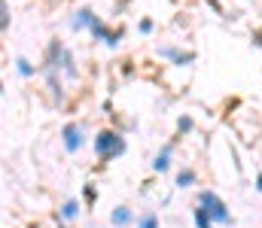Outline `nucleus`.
<instances>
[{"mask_svg": "<svg viewBox=\"0 0 262 228\" xmlns=\"http://www.w3.org/2000/svg\"><path fill=\"white\" fill-rule=\"evenodd\" d=\"M85 128L79 125V122H70V125H64V131H61V140H64V149L67 152H79L82 149V143H85Z\"/></svg>", "mask_w": 262, "mask_h": 228, "instance_id": "3", "label": "nucleus"}, {"mask_svg": "<svg viewBox=\"0 0 262 228\" xmlns=\"http://www.w3.org/2000/svg\"><path fill=\"white\" fill-rule=\"evenodd\" d=\"M198 204H201V207L213 216V222H223V225H229V222H232V216H229L226 204H223L213 192H201V195H198Z\"/></svg>", "mask_w": 262, "mask_h": 228, "instance_id": "2", "label": "nucleus"}, {"mask_svg": "<svg viewBox=\"0 0 262 228\" xmlns=\"http://www.w3.org/2000/svg\"><path fill=\"white\" fill-rule=\"evenodd\" d=\"M159 58H168V61L174 64V61L180 58V49H177V46H159Z\"/></svg>", "mask_w": 262, "mask_h": 228, "instance_id": "10", "label": "nucleus"}, {"mask_svg": "<svg viewBox=\"0 0 262 228\" xmlns=\"http://www.w3.org/2000/svg\"><path fill=\"white\" fill-rule=\"evenodd\" d=\"M131 222V210L128 207H116V210H113V225H128Z\"/></svg>", "mask_w": 262, "mask_h": 228, "instance_id": "7", "label": "nucleus"}, {"mask_svg": "<svg viewBox=\"0 0 262 228\" xmlns=\"http://www.w3.org/2000/svg\"><path fill=\"white\" fill-rule=\"evenodd\" d=\"M119 37H122V31H107V37H104L101 43H104L107 49H116V46H119Z\"/></svg>", "mask_w": 262, "mask_h": 228, "instance_id": "11", "label": "nucleus"}, {"mask_svg": "<svg viewBox=\"0 0 262 228\" xmlns=\"http://www.w3.org/2000/svg\"><path fill=\"white\" fill-rule=\"evenodd\" d=\"M168 164H171V146H165V149H162L159 155H156V161H152V167H156V170L162 173V170H168Z\"/></svg>", "mask_w": 262, "mask_h": 228, "instance_id": "6", "label": "nucleus"}, {"mask_svg": "<svg viewBox=\"0 0 262 228\" xmlns=\"http://www.w3.org/2000/svg\"><path fill=\"white\" fill-rule=\"evenodd\" d=\"M210 222H213V216H210V213H207V210L198 204V210H195V225H198V228H210Z\"/></svg>", "mask_w": 262, "mask_h": 228, "instance_id": "9", "label": "nucleus"}, {"mask_svg": "<svg viewBox=\"0 0 262 228\" xmlns=\"http://www.w3.org/2000/svg\"><path fill=\"white\" fill-rule=\"evenodd\" d=\"M256 189H259V192H262V173H259V176H256Z\"/></svg>", "mask_w": 262, "mask_h": 228, "instance_id": "17", "label": "nucleus"}, {"mask_svg": "<svg viewBox=\"0 0 262 228\" xmlns=\"http://www.w3.org/2000/svg\"><path fill=\"white\" fill-rule=\"evenodd\" d=\"M15 70L18 76H25V79H31V76H37V67L28 61V58H15Z\"/></svg>", "mask_w": 262, "mask_h": 228, "instance_id": "5", "label": "nucleus"}, {"mask_svg": "<svg viewBox=\"0 0 262 228\" xmlns=\"http://www.w3.org/2000/svg\"><path fill=\"white\" fill-rule=\"evenodd\" d=\"M177 128H180L183 134H186V131H192V119H189V116H183V119L177 122Z\"/></svg>", "mask_w": 262, "mask_h": 228, "instance_id": "16", "label": "nucleus"}, {"mask_svg": "<svg viewBox=\"0 0 262 228\" xmlns=\"http://www.w3.org/2000/svg\"><path fill=\"white\" fill-rule=\"evenodd\" d=\"M98 21H101V18H98L89 6H79V9L70 15V31H92Z\"/></svg>", "mask_w": 262, "mask_h": 228, "instance_id": "4", "label": "nucleus"}, {"mask_svg": "<svg viewBox=\"0 0 262 228\" xmlns=\"http://www.w3.org/2000/svg\"><path fill=\"white\" fill-rule=\"evenodd\" d=\"M9 24H12V12H9V0H3V3H0V28H3V34L9 31Z\"/></svg>", "mask_w": 262, "mask_h": 228, "instance_id": "8", "label": "nucleus"}, {"mask_svg": "<svg viewBox=\"0 0 262 228\" xmlns=\"http://www.w3.org/2000/svg\"><path fill=\"white\" fill-rule=\"evenodd\" d=\"M137 31H140L143 37H149V34L156 31V21H152V18H140V24H137Z\"/></svg>", "mask_w": 262, "mask_h": 228, "instance_id": "15", "label": "nucleus"}, {"mask_svg": "<svg viewBox=\"0 0 262 228\" xmlns=\"http://www.w3.org/2000/svg\"><path fill=\"white\" fill-rule=\"evenodd\" d=\"M192 183H195V173H192V170H180V173H177V186H180V189H186V186H192Z\"/></svg>", "mask_w": 262, "mask_h": 228, "instance_id": "12", "label": "nucleus"}, {"mask_svg": "<svg viewBox=\"0 0 262 228\" xmlns=\"http://www.w3.org/2000/svg\"><path fill=\"white\" fill-rule=\"evenodd\" d=\"M95 152H98L101 158H119V155L125 152V137H122L119 131L104 128V131L95 137Z\"/></svg>", "mask_w": 262, "mask_h": 228, "instance_id": "1", "label": "nucleus"}, {"mask_svg": "<svg viewBox=\"0 0 262 228\" xmlns=\"http://www.w3.org/2000/svg\"><path fill=\"white\" fill-rule=\"evenodd\" d=\"M76 213H79V204H76V201H67L64 210H61V216H64V219H76Z\"/></svg>", "mask_w": 262, "mask_h": 228, "instance_id": "14", "label": "nucleus"}, {"mask_svg": "<svg viewBox=\"0 0 262 228\" xmlns=\"http://www.w3.org/2000/svg\"><path fill=\"white\" fill-rule=\"evenodd\" d=\"M137 228H159V216H156V213H143L140 222H137Z\"/></svg>", "mask_w": 262, "mask_h": 228, "instance_id": "13", "label": "nucleus"}]
</instances>
